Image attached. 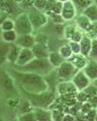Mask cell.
Wrapping results in <instances>:
<instances>
[{"instance_id": "6da1fadb", "label": "cell", "mask_w": 97, "mask_h": 121, "mask_svg": "<svg viewBox=\"0 0 97 121\" xmlns=\"http://www.w3.org/2000/svg\"><path fill=\"white\" fill-rule=\"evenodd\" d=\"M9 75L11 76L14 83L22 90L23 93L39 94L50 90L43 76L36 73L20 71L15 68H11Z\"/></svg>"}, {"instance_id": "7a4b0ae2", "label": "cell", "mask_w": 97, "mask_h": 121, "mask_svg": "<svg viewBox=\"0 0 97 121\" xmlns=\"http://www.w3.org/2000/svg\"><path fill=\"white\" fill-rule=\"evenodd\" d=\"M13 68L20 70V71L25 72H32L36 73L42 76L48 75L50 72H52L54 68L50 64L48 58L47 59H39V58H33L31 61H29L27 64L23 66H14Z\"/></svg>"}, {"instance_id": "3957f363", "label": "cell", "mask_w": 97, "mask_h": 121, "mask_svg": "<svg viewBox=\"0 0 97 121\" xmlns=\"http://www.w3.org/2000/svg\"><path fill=\"white\" fill-rule=\"evenodd\" d=\"M27 101L31 103L33 108H43L49 109L51 104L54 102L57 94L56 92H52L51 90H48L46 92L39 93V94H27L24 93Z\"/></svg>"}, {"instance_id": "277c9868", "label": "cell", "mask_w": 97, "mask_h": 121, "mask_svg": "<svg viewBox=\"0 0 97 121\" xmlns=\"http://www.w3.org/2000/svg\"><path fill=\"white\" fill-rule=\"evenodd\" d=\"M75 25L82 33L88 35L90 38H96V23L92 22L82 13L77 14L75 17Z\"/></svg>"}, {"instance_id": "5b68a950", "label": "cell", "mask_w": 97, "mask_h": 121, "mask_svg": "<svg viewBox=\"0 0 97 121\" xmlns=\"http://www.w3.org/2000/svg\"><path fill=\"white\" fill-rule=\"evenodd\" d=\"M14 31L17 34V36L21 35H28V34H33V29L27 13H19L14 19Z\"/></svg>"}, {"instance_id": "8992f818", "label": "cell", "mask_w": 97, "mask_h": 121, "mask_svg": "<svg viewBox=\"0 0 97 121\" xmlns=\"http://www.w3.org/2000/svg\"><path fill=\"white\" fill-rule=\"evenodd\" d=\"M56 74L57 78L59 82H67V80H71L72 77L75 75V73L78 71L74 65L69 61L65 60L64 62L60 65L58 68H56Z\"/></svg>"}, {"instance_id": "52a82bcc", "label": "cell", "mask_w": 97, "mask_h": 121, "mask_svg": "<svg viewBox=\"0 0 97 121\" xmlns=\"http://www.w3.org/2000/svg\"><path fill=\"white\" fill-rule=\"evenodd\" d=\"M27 16L29 18V22H31V26H32L33 31L45 26L49 22V17L47 16L45 12L36 10L35 8H32L31 12L27 13Z\"/></svg>"}, {"instance_id": "ba28073f", "label": "cell", "mask_w": 97, "mask_h": 121, "mask_svg": "<svg viewBox=\"0 0 97 121\" xmlns=\"http://www.w3.org/2000/svg\"><path fill=\"white\" fill-rule=\"evenodd\" d=\"M55 92L57 96H75L78 91L71 80H67V82H59L57 83Z\"/></svg>"}, {"instance_id": "9c48e42d", "label": "cell", "mask_w": 97, "mask_h": 121, "mask_svg": "<svg viewBox=\"0 0 97 121\" xmlns=\"http://www.w3.org/2000/svg\"><path fill=\"white\" fill-rule=\"evenodd\" d=\"M60 14H61L62 18L64 19V22H71L73 19H75L78 13H77L74 4L69 0V1L64 2L62 4V9H61Z\"/></svg>"}, {"instance_id": "30bf717a", "label": "cell", "mask_w": 97, "mask_h": 121, "mask_svg": "<svg viewBox=\"0 0 97 121\" xmlns=\"http://www.w3.org/2000/svg\"><path fill=\"white\" fill-rule=\"evenodd\" d=\"M71 82H73V85L75 86V88L77 89V91H83L86 86H88L91 82L90 79L85 75V73L82 71V70H78L75 75L72 77Z\"/></svg>"}, {"instance_id": "8fae6325", "label": "cell", "mask_w": 97, "mask_h": 121, "mask_svg": "<svg viewBox=\"0 0 97 121\" xmlns=\"http://www.w3.org/2000/svg\"><path fill=\"white\" fill-rule=\"evenodd\" d=\"M14 43L19 47V48L31 49L33 47V45L35 44V36L33 35V34L17 36L16 41Z\"/></svg>"}, {"instance_id": "7c38bea8", "label": "cell", "mask_w": 97, "mask_h": 121, "mask_svg": "<svg viewBox=\"0 0 97 121\" xmlns=\"http://www.w3.org/2000/svg\"><path fill=\"white\" fill-rule=\"evenodd\" d=\"M35 58L31 49H26V48H21L20 51H19V54L17 57V60H16L15 64L13 66H23L25 64H27L29 61Z\"/></svg>"}, {"instance_id": "4fadbf2b", "label": "cell", "mask_w": 97, "mask_h": 121, "mask_svg": "<svg viewBox=\"0 0 97 121\" xmlns=\"http://www.w3.org/2000/svg\"><path fill=\"white\" fill-rule=\"evenodd\" d=\"M82 71L85 73V75L90 79L91 82H96L97 79V62L95 60L88 59L86 66L82 69Z\"/></svg>"}, {"instance_id": "5bb4252c", "label": "cell", "mask_w": 97, "mask_h": 121, "mask_svg": "<svg viewBox=\"0 0 97 121\" xmlns=\"http://www.w3.org/2000/svg\"><path fill=\"white\" fill-rule=\"evenodd\" d=\"M31 52H32L33 56H35V58L47 59L49 56L50 50H49V47L47 45L41 44V43H35L31 48Z\"/></svg>"}, {"instance_id": "9a60e30c", "label": "cell", "mask_w": 97, "mask_h": 121, "mask_svg": "<svg viewBox=\"0 0 97 121\" xmlns=\"http://www.w3.org/2000/svg\"><path fill=\"white\" fill-rule=\"evenodd\" d=\"M67 61L72 63L77 70H82L88 62V58L81 54H72L69 59H67Z\"/></svg>"}, {"instance_id": "2e32d148", "label": "cell", "mask_w": 97, "mask_h": 121, "mask_svg": "<svg viewBox=\"0 0 97 121\" xmlns=\"http://www.w3.org/2000/svg\"><path fill=\"white\" fill-rule=\"evenodd\" d=\"M80 44V54L85 56L88 58V55H89V52H90V49H91V45H92V38H90L88 35L84 34L81 39V41L79 42Z\"/></svg>"}, {"instance_id": "e0dca14e", "label": "cell", "mask_w": 97, "mask_h": 121, "mask_svg": "<svg viewBox=\"0 0 97 121\" xmlns=\"http://www.w3.org/2000/svg\"><path fill=\"white\" fill-rule=\"evenodd\" d=\"M32 112L35 114L36 121H52L51 110L43 108H33Z\"/></svg>"}, {"instance_id": "ac0fdd59", "label": "cell", "mask_w": 97, "mask_h": 121, "mask_svg": "<svg viewBox=\"0 0 97 121\" xmlns=\"http://www.w3.org/2000/svg\"><path fill=\"white\" fill-rule=\"evenodd\" d=\"M48 60L50 62V64L54 69L58 68V67L65 61V59L59 54L58 51H50L49 56H48Z\"/></svg>"}, {"instance_id": "d6986e66", "label": "cell", "mask_w": 97, "mask_h": 121, "mask_svg": "<svg viewBox=\"0 0 97 121\" xmlns=\"http://www.w3.org/2000/svg\"><path fill=\"white\" fill-rule=\"evenodd\" d=\"M21 48L15 44V43H12L10 44V48H9V51L7 53V62L10 63V64H15L16 60H17V57H18V54H19V51H20Z\"/></svg>"}, {"instance_id": "ffe728a7", "label": "cell", "mask_w": 97, "mask_h": 121, "mask_svg": "<svg viewBox=\"0 0 97 121\" xmlns=\"http://www.w3.org/2000/svg\"><path fill=\"white\" fill-rule=\"evenodd\" d=\"M81 13L83 15H85L88 19H90L92 22L96 23V22H97V6H96V3H93V4L89 5L88 7H86Z\"/></svg>"}, {"instance_id": "44dd1931", "label": "cell", "mask_w": 97, "mask_h": 121, "mask_svg": "<svg viewBox=\"0 0 97 121\" xmlns=\"http://www.w3.org/2000/svg\"><path fill=\"white\" fill-rule=\"evenodd\" d=\"M87 97H88V101H90L91 103H93L94 105H96V99H97V88L95 86V82H91L88 86L83 90Z\"/></svg>"}, {"instance_id": "7402d4cb", "label": "cell", "mask_w": 97, "mask_h": 121, "mask_svg": "<svg viewBox=\"0 0 97 121\" xmlns=\"http://www.w3.org/2000/svg\"><path fill=\"white\" fill-rule=\"evenodd\" d=\"M73 4H74L77 13H81L86 7H88L89 5L93 4V3H96L94 0H70Z\"/></svg>"}, {"instance_id": "603a6c76", "label": "cell", "mask_w": 97, "mask_h": 121, "mask_svg": "<svg viewBox=\"0 0 97 121\" xmlns=\"http://www.w3.org/2000/svg\"><path fill=\"white\" fill-rule=\"evenodd\" d=\"M10 48L9 43H5L3 41H0V66L5 64L7 62V53Z\"/></svg>"}, {"instance_id": "cb8c5ba5", "label": "cell", "mask_w": 97, "mask_h": 121, "mask_svg": "<svg viewBox=\"0 0 97 121\" xmlns=\"http://www.w3.org/2000/svg\"><path fill=\"white\" fill-rule=\"evenodd\" d=\"M1 41L5 42V43H9V44H12L16 41V38H17V34L14 30H11V31H5V32H1Z\"/></svg>"}, {"instance_id": "d4e9b609", "label": "cell", "mask_w": 97, "mask_h": 121, "mask_svg": "<svg viewBox=\"0 0 97 121\" xmlns=\"http://www.w3.org/2000/svg\"><path fill=\"white\" fill-rule=\"evenodd\" d=\"M14 30V19L10 17H6L0 23V31L5 32V31H11Z\"/></svg>"}, {"instance_id": "484cf974", "label": "cell", "mask_w": 97, "mask_h": 121, "mask_svg": "<svg viewBox=\"0 0 97 121\" xmlns=\"http://www.w3.org/2000/svg\"><path fill=\"white\" fill-rule=\"evenodd\" d=\"M78 28L76 26L75 23H70V25H67L64 26L63 29V33H64V38L67 40H70V38L72 37V35L74 34Z\"/></svg>"}, {"instance_id": "4316f807", "label": "cell", "mask_w": 97, "mask_h": 121, "mask_svg": "<svg viewBox=\"0 0 97 121\" xmlns=\"http://www.w3.org/2000/svg\"><path fill=\"white\" fill-rule=\"evenodd\" d=\"M58 52H59V54L61 55L63 58H64L65 60L67 59H69L70 57L72 56V51H71V49H70V47L68 44H65V45H62L61 47L59 48L58 50Z\"/></svg>"}, {"instance_id": "83f0119b", "label": "cell", "mask_w": 97, "mask_h": 121, "mask_svg": "<svg viewBox=\"0 0 97 121\" xmlns=\"http://www.w3.org/2000/svg\"><path fill=\"white\" fill-rule=\"evenodd\" d=\"M93 108H96V105H94L93 103H91L90 101H86V102L80 104V112L83 114V115H85L89 112V111H91Z\"/></svg>"}, {"instance_id": "f1b7e54d", "label": "cell", "mask_w": 97, "mask_h": 121, "mask_svg": "<svg viewBox=\"0 0 97 121\" xmlns=\"http://www.w3.org/2000/svg\"><path fill=\"white\" fill-rule=\"evenodd\" d=\"M64 115H65V112L61 109H52L51 110L52 121H62Z\"/></svg>"}, {"instance_id": "f546056e", "label": "cell", "mask_w": 97, "mask_h": 121, "mask_svg": "<svg viewBox=\"0 0 97 121\" xmlns=\"http://www.w3.org/2000/svg\"><path fill=\"white\" fill-rule=\"evenodd\" d=\"M88 59L90 60H97V40L96 38L92 39V45H91V49H90L89 55H88Z\"/></svg>"}, {"instance_id": "4dcf8cb0", "label": "cell", "mask_w": 97, "mask_h": 121, "mask_svg": "<svg viewBox=\"0 0 97 121\" xmlns=\"http://www.w3.org/2000/svg\"><path fill=\"white\" fill-rule=\"evenodd\" d=\"M17 121H36L35 114L32 111L27 113H23V114H19L18 115V120Z\"/></svg>"}, {"instance_id": "1f68e13d", "label": "cell", "mask_w": 97, "mask_h": 121, "mask_svg": "<svg viewBox=\"0 0 97 121\" xmlns=\"http://www.w3.org/2000/svg\"><path fill=\"white\" fill-rule=\"evenodd\" d=\"M46 4H47V0H33L32 7L36 9V10L43 11L46 7Z\"/></svg>"}, {"instance_id": "d6a6232c", "label": "cell", "mask_w": 97, "mask_h": 121, "mask_svg": "<svg viewBox=\"0 0 97 121\" xmlns=\"http://www.w3.org/2000/svg\"><path fill=\"white\" fill-rule=\"evenodd\" d=\"M32 109H33V107L31 105V103H29L28 101H26V102H22L20 104V107H19V114L31 112V111H32Z\"/></svg>"}, {"instance_id": "836d02e7", "label": "cell", "mask_w": 97, "mask_h": 121, "mask_svg": "<svg viewBox=\"0 0 97 121\" xmlns=\"http://www.w3.org/2000/svg\"><path fill=\"white\" fill-rule=\"evenodd\" d=\"M75 99L77 101V103L82 104V103L86 102V101H88V97H87V95L83 91H78L75 95Z\"/></svg>"}, {"instance_id": "e575fe53", "label": "cell", "mask_w": 97, "mask_h": 121, "mask_svg": "<svg viewBox=\"0 0 97 121\" xmlns=\"http://www.w3.org/2000/svg\"><path fill=\"white\" fill-rule=\"evenodd\" d=\"M68 45H69V47H70V49H71V51H72L73 54H80L81 49H80V44H79V43L69 41Z\"/></svg>"}, {"instance_id": "d590c367", "label": "cell", "mask_w": 97, "mask_h": 121, "mask_svg": "<svg viewBox=\"0 0 97 121\" xmlns=\"http://www.w3.org/2000/svg\"><path fill=\"white\" fill-rule=\"evenodd\" d=\"M97 110L96 108H93L91 111H89L87 114H85L84 117L87 121H96L97 120Z\"/></svg>"}, {"instance_id": "8d00e7d4", "label": "cell", "mask_w": 97, "mask_h": 121, "mask_svg": "<svg viewBox=\"0 0 97 121\" xmlns=\"http://www.w3.org/2000/svg\"><path fill=\"white\" fill-rule=\"evenodd\" d=\"M83 35H84V33H82L80 30L78 29L77 31L73 34L72 35V37L70 38V40L69 41H72V42H77V43H79L80 41H81V39H82V37H83Z\"/></svg>"}, {"instance_id": "74e56055", "label": "cell", "mask_w": 97, "mask_h": 121, "mask_svg": "<svg viewBox=\"0 0 97 121\" xmlns=\"http://www.w3.org/2000/svg\"><path fill=\"white\" fill-rule=\"evenodd\" d=\"M49 18H51V19H52V22H54L55 25H64V23H65L64 19L62 18L61 14H54V15L50 16Z\"/></svg>"}, {"instance_id": "f35d334b", "label": "cell", "mask_w": 97, "mask_h": 121, "mask_svg": "<svg viewBox=\"0 0 97 121\" xmlns=\"http://www.w3.org/2000/svg\"><path fill=\"white\" fill-rule=\"evenodd\" d=\"M62 121H76V118L74 115H72V114L70 113H65L64 117H63Z\"/></svg>"}, {"instance_id": "ab89813d", "label": "cell", "mask_w": 97, "mask_h": 121, "mask_svg": "<svg viewBox=\"0 0 97 121\" xmlns=\"http://www.w3.org/2000/svg\"><path fill=\"white\" fill-rule=\"evenodd\" d=\"M12 2H14V3H16V4H20V3L23 1V0H11Z\"/></svg>"}, {"instance_id": "60d3db41", "label": "cell", "mask_w": 97, "mask_h": 121, "mask_svg": "<svg viewBox=\"0 0 97 121\" xmlns=\"http://www.w3.org/2000/svg\"><path fill=\"white\" fill-rule=\"evenodd\" d=\"M57 1H59V2H61V3H64V2L69 1V0H57Z\"/></svg>"}, {"instance_id": "b9f144b4", "label": "cell", "mask_w": 97, "mask_h": 121, "mask_svg": "<svg viewBox=\"0 0 97 121\" xmlns=\"http://www.w3.org/2000/svg\"><path fill=\"white\" fill-rule=\"evenodd\" d=\"M0 121H2V120H1V119H0Z\"/></svg>"}]
</instances>
